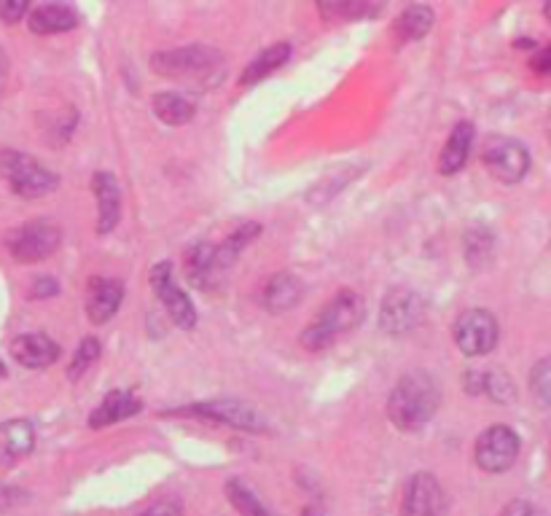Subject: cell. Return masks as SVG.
<instances>
[{
  "label": "cell",
  "instance_id": "obj_22",
  "mask_svg": "<svg viewBox=\"0 0 551 516\" xmlns=\"http://www.w3.org/2000/svg\"><path fill=\"white\" fill-rule=\"evenodd\" d=\"M433 25H436V14H433L431 6L414 3V6H406L398 14V19L393 22V35H396L398 43H412L431 33Z\"/></svg>",
  "mask_w": 551,
  "mask_h": 516
},
{
  "label": "cell",
  "instance_id": "obj_28",
  "mask_svg": "<svg viewBox=\"0 0 551 516\" xmlns=\"http://www.w3.org/2000/svg\"><path fill=\"white\" fill-rule=\"evenodd\" d=\"M97 358H100V342H97L95 336H87L84 342L78 344L76 355H73V361H70L68 366L70 382H78V379L84 377V374L95 366Z\"/></svg>",
  "mask_w": 551,
  "mask_h": 516
},
{
  "label": "cell",
  "instance_id": "obj_33",
  "mask_svg": "<svg viewBox=\"0 0 551 516\" xmlns=\"http://www.w3.org/2000/svg\"><path fill=\"white\" fill-rule=\"evenodd\" d=\"M25 14H30V3L27 0H0V19L6 25H14Z\"/></svg>",
  "mask_w": 551,
  "mask_h": 516
},
{
  "label": "cell",
  "instance_id": "obj_13",
  "mask_svg": "<svg viewBox=\"0 0 551 516\" xmlns=\"http://www.w3.org/2000/svg\"><path fill=\"white\" fill-rule=\"evenodd\" d=\"M259 299L269 315H283L304 299V283L291 272H277L264 280Z\"/></svg>",
  "mask_w": 551,
  "mask_h": 516
},
{
  "label": "cell",
  "instance_id": "obj_17",
  "mask_svg": "<svg viewBox=\"0 0 551 516\" xmlns=\"http://www.w3.org/2000/svg\"><path fill=\"white\" fill-rule=\"evenodd\" d=\"M186 277L199 291H213V285L221 280L224 269L218 264V250L210 242H197L186 250Z\"/></svg>",
  "mask_w": 551,
  "mask_h": 516
},
{
  "label": "cell",
  "instance_id": "obj_20",
  "mask_svg": "<svg viewBox=\"0 0 551 516\" xmlns=\"http://www.w3.org/2000/svg\"><path fill=\"white\" fill-rule=\"evenodd\" d=\"M35 447L33 422L9 420L0 425V465H14Z\"/></svg>",
  "mask_w": 551,
  "mask_h": 516
},
{
  "label": "cell",
  "instance_id": "obj_27",
  "mask_svg": "<svg viewBox=\"0 0 551 516\" xmlns=\"http://www.w3.org/2000/svg\"><path fill=\"white\" fill-rule=\"evenodd\" d=\"M261 234V226L259 224H242L240 229L234 234H229V240L221 242V245H216L218 250V264H221V269H229L237 261V256H240L242 250L248 248L250 242L256 240Z\"/></svg>",
  "mask_w": 551,
  "mask_h": 516
},
{
  "label": "cell",
  "instance_id": "obj_6",
  "mask_svg": "<svg viewBox=\"0 0 551 516\" xmlns=\"http://www.w3.org/2000/svg\"><path fill=\"white\" fill-rule=\"evenodd\" d=\"M482 162L490 170L495 181L514 186L530 172V154L527 148L514 138H503V135H492L482 148Z\"/></svg>",
  "mask_w": 551,
  "mask_h": 516
},
{
  "label": "cell",
  "instance_id": "obj_34",
  "mask_svg": "<svg viewBox=\"0 0 551 516\" xmlns=\"http://www.w3.org/2000/svg\"><path fill=\"white\" fill-rule=\"evenodd\" d=\"M57 293H60V285H57L54 277H35L33 291H30L33 299H49V296H57Z\"/></svg>",
  "mask_w": 551,
  "mask_h": 516
},
{
  "label": "cell",
  "instance_id": "obj_18",
  "mask_svg": "<svg viewBox=\"0 0 551 516\" xmlns=\"http://www.w3.org/2000/svg\"><path fill=\"white\" fill-rule=\"evenodd\" d=\"M78 22H81L78 11L68 3H44V6L30 11V17H27V27L35 35L68 33V30H76Z\"/></svg>",
  "mask_w": 551,
  "mask_h": 516
},
{
  "label": "cell",
  "instance_id": "obj_29",
  "mask_svg": "<svg viewBox=\"0 0 551 516\" xmlns=\"http://www.w3.org/2000/svg\"><path fill=\"white\" fill-rule=\"evenodd\" d=\"M482 393H487L498 404H508V401L517 398L514 382H511L506 371H482Z\"/></svg>",
  "mask_w": 551,
  "mask_h": 516
},
{
  "label": "cell",
  "instance_id": "obj_9",
  "mask_svg": "<svg viewBox=\"0 0 551 516\" xmlns=\"http://www.w3.org/2000/svg\"><path fill=\"white\" fill-rule=\"evenodd\" d=\"M452 336H455L460 353L468 355V358H482V355L492 353L495 344H498V320L487 310H465L455 320Z\"/></svg>",
  "mask_w": 551,
  "mask_h": 516
},
{
  "label": "cell",
  "instance_id": "obj_5",
  "mask_svg": "<svg viewBox=\"0 0 551 516\" xmlns=\"http://www.w3.org/2000/svg\"><path fill=\"white\" fill-rule=\"evenodd\" d=\"M60 242V226L52 221H30L6 237V248L19 264H35V261H46L49 256H54Z\"/></svg>",
  "mask_w": 551,
  "mask_h": 516
},
{
  "label": "cell",
  "instance_id": "obj_11",
  "mask_svg": "<svg viewBox=\"0 0 551 516\" xmlns=\"http://www.w3.org/2000/svg\"><path fill=\"white\" fill-rule=\"evenodd\" d=\"M189 417L199 420H213L221 425H232L237 430H248V433H264L267 422L259 414V409L250 404H242L237 398H216V401H202V404H191L183 409Z\"/></svg>",
  "mask_w": 551,
  "mask_h": 516
},
{
  "label": "cell",
  "instance_id": "obj_12",
  "mask_svg": "<svg viewBox=\"0 0 551 516\" xmlns=\"http://www.w3.org/2000/svg\"><path fill=\"white\" fill-rule=\"evenodd\" d=\"M449 500L439 479L428 471L409 476L401 498V516H447Z\"/></svg>",
  "mask_w": 551,
  "mask_h": 516
},
{
  "label": "cell",
  "instance_id": "obj_40",
  "mask_svg": "<svg viewBox=\"0 0 551 516\" xmlns=\"http://www.w3.org/2000/svg\"><path fill=\"white\" fill-rule=\"evenodd\" d=\"M546 127H549V140H551V111H549V119H546Z\"/></svg>",
  "mask_w": 551,
  "mask_h": 516
},
{
  "label": "cell",
  "instance_id": "obj_41",
  "mask_svg": "<svg viewBox=\"0 0 551 516\" xmlns=\"http://www.w3.org/2000/svg\"><path fill=\"white\" fill-rule=\"evenodd\" d=\"M0 377H6V366L3 363H0Z\"/></svg>",
  "mask_w": 551,
  "mask_h": 516
},
{
  "label": "cell",
  "instance_id": "obj_35",
  "mask_svg": "<svg viewBox=\"0 0 551 516\" xmlns=\"http://www.w3.org/2000/svg\"><path fill=\"white\" fill-rule=\"evenodd\" d=\"M500 516H546L538 506H533V503H527V500H511L503 511H500Z\"/></svg>",
  "mask_w": 551,
  "mask_h": 516
},
{
  "label": "cell",
  "instance_id": "obj_26",
  "mask_svg": "<svg viewBox=\"0 0 551 516\" xmlns=\"http://www.w3.org/2000/svg\"><path fill=\"white\" fill-rule=\"evenodd\" d=\"M226 498H229V503L237 508V514L240 516H272L269 514V508L259 500V495L250 490L242 479H229V482H226Z\"/></svg>",
  "mask_w": 551,
  "mask_h": 516
},
{
  "label": "cell",
  "instance_id": "obj_8",
  "mask_svg": "<svg viewBox=\"0 0 551 516\" xmlns=\"http://www.w3.org/2000/svg\"><path fill=\"white\" fill-rule=\"evenodd\" d=\"M428 315V304L412 288H393L382 301L379 328L390 336H404L420 326Z\"/></svg>",
  "mask_w": 551,
  "mask_h": 516
},
{
  "label": "cell",
  "instance_id": "obj_32",
  "mask_svg": "<svg viewBox=\"0 0 551 516\" xmlns=\"http://www.w3.org/2000/svg\"><path fill=\"white\" fill-rule=\"evenodd\" d=\"M138 516H183V503L178 498H162L151 503L146 511H140Z\"/></svg>",
  "mask_w": 551,
  "mask_h": 516
},
{
  "label": "cell",
  "instance_id": "obj_25",
  "mask_svg": "<svg viewBox=\"0 0 551 516\" xmlns=\"http://www.w3.org/2000/svg\"><path fill=\"white\" fill-rule=\"evenodd\" d=\"M318 11L328 22H358V19L377 17L382 6L371 0H323L318 3Z\"/></svg>",
  "mask_w": 551,
  "mask_h": 516
},
{
  "label": "cell",
  "instance_id": "obj_37",
  "mask_svg": "<svg viewBox=\"0 0 551 516\" xmlns=\"http://www.w3.org/2000/svg\"><path fill=\"white\" fill-rule=\"evenodd\" d=\"M6 73H9V60H6V54L0 49V92H3V84H6Z\"/></svg>",
  "mask_w": 551,
  "mask_h": 516
},
{
  "label": "cell",
  "instance_id": "obj_10",
  "mask_svg": "<svg viewBox=\"0 0 551 516\" xmlns=\"http://www.w3.org/2000/svg\"><path fill=\"white\" fill-rule=\"evenodd\" d=\"M148 283H151V291L156 293V299L164 304L167 315L173 318L175 326L183 328V331H191V328L197 326V307L191 304L189 293L175 283L173 264L170 261L154 264L151 275H148Z\"/></svg>",
  "mask_w": 551,
  "mask_h": 516
},
{
  "label": "cell",
  "instance_id": "obj_31",
  "mask_svg": "<svg viewBox=\"0 0 551 516\" xmlns=\"http://www.w3.org/2000/svg\"><path fill=\"white\" fill-rule=\"evenodd\" d=\"M530 390L538 398V404L551 406V358H543L530 371Z\"/></svg>",
  "mask_w": 551,
  "mask_h": 516
},
{
  "label": "cell",
  "instance_id": "obj_15",
  "mask_svg": "<svg viewBox=\"0 0 551 516\" xmlns=\"http://www.w3.org/2000/svg\"><path fill=\"white\" fill-rule=\"evenodd\" d=\"M92 194L97 202V234L105 237L116 229L121 218V189L111 172H95L92 178Z\"/></svg>",
  "mask_w": 551,
  "mask_h": 516
},
{
  "label": "cell",
  "instance_id": "obj_30",
  "mask_svg": "<svg viewBox=\"0 0 551 516\" xmlns=\"http://www.w3.org/2000/svg\"><path fill=\"white\" fill-rule=\"evenodd\" d=\"M492 253V234L484 232V229H471L465 234V261L471 267H479L484 264Z\"/></svg>",
  "mask_w": 551,
  "mask_h": 516
},
{
  "label": "cell",
  "instance_id": "obj_39",
  "mask_svg": "<svg viewBox=\"0 0 551 516\" xmlns=\"http://www.w3.org/2000/svg\"><path fill=\"white\" fill-rule=\"evenodd\" d=\"M543 14H546V17H549V22H551V3H546V9H543Z\"/></svg>",
  "mask_w": 551,
  "mask_h": 516
},
{
  "label": "cell",
  "instance_id": "obj_38",
  "mask_svg": "<svg viewBox=\"0 0 551 516\" xmlns=\"http://www.w3.org/2000/svg\"><path fill=\"white\" fill-rule=\"evenodd\" d=\"M302 516H323V514H320L318 508H304Z\"/></svg>",
  "mask_w": 551,
  "mask_h": 516
},
{
  "label": "cell",
  "instance_id": "obj_19",
  "mask_svg": "<svg viewBox=\"0 0 551 516\" xmlns=\"http://www.w3.org/2000/svg\"><path fill=\"white\" fill-rule=\"evenodd\" d=\"M140 409H143V404H140V398L135 396L132 390H111V393L92 409V414H89V428H108L113 422L135 417Z\"/></svg>",
  "mask_w": 551,
  "mask_h": 516
},
{
  "label": "cell",
  "instance_id": "obj_24",
  "mask_svg": "<svg viewBox=\"0 0 551 516\" xmlns=\"http://www.w3.org/2000/svg\"><path fill=\"white\" fill-rule=\"evenodd\" d=\"M151 108H154V116L167 127H183L194 119L197 113V105L186 100L183 95H175V92H159V95L151 100Z\"/></svg>",
  "mask_w": 551,
  "mask_h": 516
},
{
  "label": "cell",
  "instance_id": "obj_1",
  "mask_svg": "<svg viewBox=\"0 0 551 516\" xmlns=\"http://www.w3.org/2000/svg\"><path fill=\"white\" fill-rule=\"evenodd\" d=\"M439 404V382L428 371H406L388 398V417L401 433H417L436 417Z\"/></svg>",
  "mask_w": 551,
  "mask_h": 516
},
{
  "label": "cell",
  "instance_id": "obj_21",
  "mask_svg": "<svg viewBox=\"0 0 551 516\" xmlns=\"http://www.w3.org/2000/svg\"><path fill=\"white\" fill-rule=\"evenodd\" d=\"M471 146H474V124L471 121H460V124H455L439 156L441 175H457V172L463 170L468 156H471Z\"/></svg>",
  "mask_w": 551,
  "mask_h": 516
},
{
  "label": "cell",
  "instance_id": "obj_4",
  "mask_svg": "<svg viewBox=\"0 0 551 516\" xmlns=\"http://www.w3.org/2000/svg\"><path fill=\"white\" fill-rule=\"evenodd\" d=\"M221 52L205 43H189L181 49H167L151 57V70L162 78H191L210 73L221 65Z\"/></svg>",
  "mask_w": 551,
  "mask_h": 516
},
{
  "label": "cell",
  "instance_id": "obj_2",
  "mask_svg": "<svg viewBox=\"0 0 551 516\" xmlns=\"http://www.w3.org/2000/svg\"><path fill=\"white\" fill-rule=\"evenodd\" d=\"M363 315H366V301L361 293L339 291L328 299V304L315 315L310 326L304 328L299 342L304 344V350H312V353L326 350L334 344L336 336L353 331L363 320Z\"/></svg>",
  "mask_w": 551,
  "mask_h": 516
},
{
  "label": "cell",
  "instance_id": "obj_7",
  "mask_svg": "<svg viewBox=\"0 0 551 516\" xmlns=\"http://www.w3.org/2000/svg\"><path fill=\"white\" fill-rule=\"evenodd\" d=\"M519 447L522 441H519L517 430L508 425H490L476 439L474 460L484 473H506L517 463Z\"/></svg>",
  "mask_w": 551,
  "mask_h": 516
},
{
  "label": "cell",
  "instance_id": "obj_23",
  "mask_svg": "<svg viewBox=\"0 0 551 516\" xmlns=\"http://www.w3.org/2000/svg\"><path fill=\"white\" fill-rule=\"evenodd\" d=\"M288 57H291V43L288 41H280L275 43V46L264 49L256 60L245 65V70H242L240 76V86L259 84L261 78H267L269 73H275L277 68H283L285 62H288Z\"/></svg>",
  "mask_w": 551,
  "mask_h": 516
},
{
  "label": "cell",
  "instance_id": "obj_3",
  "mask_svg": "<svg viewBox=\"0 0 551 516\" xmlns=\"http://www.w3.org/2000/svg\"><path fill=\"white\" fill-rule=\"evenodd\" d=\"M0 178L22 199H41L60 186V178L49 167L11 148L0 151Z\"/></svg>",
  "mask_w": 551,
  "mask_h": 516
},
{
  "label": "cell",
  "instance_id": "obj_14",
  "mask_svg": "<svg viewBox=\"0 0 551 516\" xmlns=\"http://www.w3.org/2000/svg\"><path fill=\"white\" fill-rule=\"evenodd\" d=\"M124 285L116 277H92L87 285V315L95 326H103L119 312Z\"/></svg>",
  "mask_w": 551,
  "mask_h": 516
},
{
  "label": "cell",
  "instance_id": "obj_16",
  "mask_svg": "<svg viewBox=\"0 0 551 516\" xmlns=\"http://www.w3.org/2000/svg\"><path fill=\"white\" fill-rule=\"evenodd\" d=\"M11 355L25 369H49L60 361L62 347L46 334H22L11 342Z\"/></svg>",
  "mask_w": 551,
  "mask_h": 516
},
{
  "label": "cell",
  "instance_id": "obj_36",
  "mask_svg": "<svg viewBox=\"0 0 551 516\" xmlns=\"http://www.w3.org/2000/svg\"><path fill=\"white\" fill-rule=\"evenodd\" d=\"M533 70H538V73H551V43L549 46H543L541 52L535 54Z\"/></svg>",
  "mask_w": 551,
  "mask_h": 516
}]
</instances>
